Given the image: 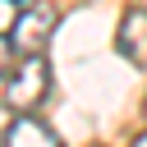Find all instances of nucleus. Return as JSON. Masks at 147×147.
Instances as JSON below:
<instances>
[{"label": "nucleus", "mask_w": 147, "mask_h": 147, "mask_svg": "<svg viewBox=\"0 0 147 147\" xmlns=\"http://www.w3.org/2000/svg\"><path fill=\"white\" fill-rule=\"evenodd\" d=\"M46 92H51V69H46V60H41V55H18V64L5 74V106H9L14 115H23V110H37V106L46 101Z\"/></svg>", "instance_id": "f257e3e1"}, {"label": "nucleus", "mask_w": 147, "mask_h": 147, "mask_svg": "<svg viewBox=\"0 0 147 147\" xmlns=\"http://www.w3.org/2000/svg\"><path fill=\"white\" fill-rule=\"evenodd\" d=\"M55 32V9L46 0H28L23 9H14V23H9V46L18 55H41L46 41Z\"/></svg>", "instance_id": "f03ea898"}, {"label": "nucleus", "mask_w": 147, "mask_h": 147, "mask_svg": "<svg viewBox=\"0 0 147 147\" xmlns=\"http://www.w3.org/2000/svg\"><path fill=\"white\" fill-rule=\"evenodd\" d=\"M115 46L129 64H147V9H124L119 18V32H115Z\"/></svg>", "instance_id": "7ed1b4c3"}, {"label": "nucleus", "mask_w": 147, "mask_h": 147, "mask_svg": "<svg viewBox=\"0 0 147 147\" xmlns=\"http://www.w3.org/2000/svg\"><path fill=\"white\" fill-rule=\"evenodd\" d=\"M0 147H60V138L32 115V110H23V115H14L9 119V129H5V142Z\"/></svg>", "instance_id": "20e7f679"}, {"label": "nucleus", "mask_w": 147, "mask_h": 147, "mask_svg": "<svg viewBox=\"0 0 147 147\" xmlns=\"http://www.w3.org/2000/svg\"><path fill=\"white\" fill-rule=\"evenodd\" d=\"M9 55H14V46H9V37H0V83L9 74Z\"/></svg>", "instance_id": "39448f33"}, {"label": "nucleus", "mask_w": 147, "mask_h": 147, "mask_svg": "<svg viewBox=\"0 0 147 147\" xmlns=\"http://www.w3.org/2000/svg\"><path fill=\"white\" fill-rule=\"evenodd\" d=\"M9 119H14V110H9V106H0V142H5V129H9Z\"/></svg>", "instance_id": "423d86ee"}, {"label": "nucleus", "mask_w": 147, "mask_h": 147, "mask_svg": "<svg viewBox=\"0 0 147 147\" xmlns=\"http://www.w3.org/2000/svg\"><path fill=\"white\" fill-rule=\"evenodd\" d=\"M129 147H147V129H138V133L129 138Z\"/></svg>", "instance_id": "0eeeda50"}]
</instances>
